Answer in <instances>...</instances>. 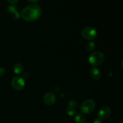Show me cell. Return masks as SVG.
I'll list each match as a JSON object with an SVG mask.
<instances>
[{
  "label": "cell",
  "mask_w": 123,
  "mask_h": 123,
  "mask_svg": "<svg viewBox=\"0 0 123 123\" xmlns=\"http://www.w3.org/2000/svg\"><path fill=\"white\" fill-rule=\"evenodd\" d=\"M13 71H14V73L16 74H22L24 71V66L20 63L16 64L13 67Z\"/></svg>",
  "instance_id": "30bf717a"
},
{
  "label": "cell",
  "mask_w": 123,
  "mask_h": 123,
  "mask_svg": "<svg viewBox=\"0 0 123 123\" xmlns=\"http://www.w3.org/2000/svg\"><path fill=\"white\" fill-rule=\"evenodd\" d=\"M111 114V110L108 106H103L101 108L98 112L99 118L101 120H105L109 118Z\"/></svg>",
  "instance_id": "8992f818"
},
{
  "label": "cell",
  "mask_w": 123,
  "mask_h": 123,
  "mask_svg": "<svg viewBox=\"0 0 123 123\" xmlns=\"http://www.w3.org/2000/svg\"><path fill=\"white\" fill-rule=\"evenodd\" d=\"M82 36L83 38L88 40H93L97 36V31L94 28L87 26L84 28L82 31Z\"/></svg>",
  "instance_id": "277c9868"
},
{
  "label": "cell",
  "mask_w": 123,
  "mask_h": 123,
  "mask_svg": "<svg viewBox=\"0 0 123 123\" xmlns=\"http://www.w3.org/2000/svg\"><path fill=\"white\" fill-rule=\"evenodd\" d=\"M8 10L9 11L10 13L11 14L12 18L14 20L19 19L20 18V14L19 12L16 10V7L13 6H10L8 7Z\"/></svg>",
  "instance_id": "ba28073f"
},
{
  "label": "cell",
  "mask_w": 123,
  "mask_h": 123,
  "mask_svg": "<svg viewBox=\"0 0 123 123\" xmlns=\"http://www.w3.org/2000/svg\"><path fill=\"white\" fill-rule=\"evenodd\" d=\"M7 1H8V2H9L10 3L12 4H16V2H18L19 0H7Z\"/></svg>",
  "instance_id": "e0dca14e"
},
{
  "label": "cell",
  "mask_w": 123,
  "mask_h": 123,
  "mask_svg": "<svg viewBox=\"0 0 123 123\" xmlns=\"http://www.w3.org/2000/svg\"><path fill=\"white\" fill-rule=\"evenodd\" d=\"M92 123H102V120L99 118H97L93 121Z\"/></svg>",
  "instance_id": "2e32d148"
},
{
  "label": "cell",
  "mask_w": 123,
  "mask_h": 123,
  "mask_svg": "<svg viewBox=\"0 0 123 123\" xmlns=\"http://www.w3.org/2000/svg\"><path fill=\"white\" fill-rule=\"evenodd\" d=\"M78 102H77L76 100H72L68 102V106L71 107V108H75L78 106Z\"/></svg>",
  "instance_id": "5bb4252c"
},
{
  "label": "cell",
  "mask_w": 123,
  "mask_h": 123,
  "mask_svg": "<svg viewBox=\"0 0 123 123\" xmlns=\"http://www.w3.org/2000/svg\"><path fill=\"white\" fill-rule=\"evenodd\" d=\"M96 107V102L94 100L88 99L84 101L80 106V109L84 114H90L93 112Z\"/></svg>",
  "instance_id": "3957f363"
},
{
  "label": "cell",
  "mask_w": 123,
  "mask_h": 123,
  "mask_svg": "<svg viewBox=\"0 0 123 123\" xmlns=\"http://www.w3.org/2000/svg\"><path fill=\"white\" fill-rule=\"evenodd\" d=\"M6 68L4 67H1L0 68V76H2L3 75H4V74L6 73Z\"/></svg>",
  "instance_id": "9a60e30c"
},
{
  "label": "cell",
  "mask_w": 123,
  "mask_h": 123,
  "mask_svg": "<svg viewBox=\"0 0 123 123\" xmlns=\"http://www.w3.org/2000/svg\"><path fill=\"white\" fill-rule=\"evenodd\" d=\"M105 56L102 52L96 51L92 52L89 56L88 61L90 64L94 67L100 66L105 61Z\"/></svg>",
  "instance_id": "7a4b0ae2"
},
{
  "label": "cell",
  "mask_w": 123,
  "mask_h": 123,
  "mask_svg": "<svg viewBox=\"0 0 123 123\" xmlns=\"http://www.w3.org/2000/svg\"><path fill=\"white\" fill-rule=\"evenodd\" d=\"M27 1L30 2H31V3H36V2H38L40 0H27Z\"/></svg>",
  "instance_id": "ac0fdd59"
},
{
  "label": "cell",
  "mask_w": 123,
  "mask_h": 123,
  "mask_svg": "<svg viewBox=\"0 0 123 123\" xmlns=\"http://www.w3.org/2000/svg\"><path fill=\"white\" fill-rule=\"evenodd\" d=\"M42 15V8L37 4L26 6L22 10L20 16L25 21L32 22L39 19Z\"/></svg>",
  "instance_id": "6da1fadb"
},
{
  "label": "cell",
  "mask_w": 123,
  "mask_h": 123,
  "mask_svg": "<svg viewBox=\"0 0 123 123\" xmlns=\"http://www.w3.org/2000/svg\"><path fill=\"white\" fill-rule=\"evenodd\" d=\"M56 101V97L52 92H48L44 96V102L47 105H52Z\"/></svg>",
  "instance_id": "52a82bcc"
},
{
  "label": "cell",
  "mask_w": 123,
  "mask_h": 123,
  "mask_svg": "<svg viewBox=\"0 0 123 123\" xmlns=\"http://www.w3.org/2000/svg\"><path fill=\"white\" fill-rule=\"evenodd\" d=\"M95 47H96V44H95L94 42H89L85 45V49L88 51H92L94 49Z\"/></svg>",
  "instance_id": "7c38bea8"
},
{
  "label": "cell",
  "mask_w": 123,
  "mask_h": 123,
  "mask_svg": "<svg viewBox=\"0 0 123 123\" xmlns=\"http://www.w3.org/2000/svg\"><path fill=\"white\" fill-rule=\"evenodd\" d=\"M66 112L67 113V114L68 116L72 117L73 116V115H74V114H75L76 113V111L75 109H74V108L67 106V108H66Z\"/></svg>",
  "instance_id": "4fadbf2b"
},
{
  "label": "cell",
  "mask_w": 123,
  "mask_h": 123,
  "mask_svg": "<svg viewBox=\"0 0 123 123\" xmlns=\"http://www.w3.org/2000/svg\"><path fill=\"white\" fill-rule=\"evenodd\" d=\"M25 82L21 76H15L12 80V86L16 91H21L24 88Z\"/></svg>",
  "instance_id": "5b68a950"
},
{
  "label": "cell",
  "mask_w": 123,
  "mask_h": 123,
  "mask_svg": "<svg viewBox=\"0 0 123 123\" xmlns=\"http://www.w3.org/2000/svg\"><path fill=\"white\" fill-rule=\"evenodd\" d=\"M90 75L92 79L95 80H98L101 78V72L98 68L93 67L90 71Z\"/></svg>",
  "instance_id": "9c48e42d"
},
{
  "label": "cell",
  "mask_w": 123,
  "mask_h": 123,
  "mask_svg": "<svg viewBox=\"0 0 123 123\" xmlns=\"http://www.w3.org/2000/svg\"><path fill=\"white\" fill-rule=\"evenodd\" d=\"M74 121L76 123H85V118L82 114H78L74 117Z\"/></svg>",
  "instance_id": "8fae6325"
}]
</instances>
